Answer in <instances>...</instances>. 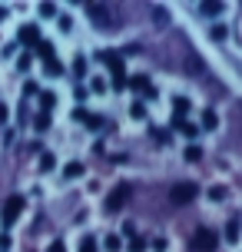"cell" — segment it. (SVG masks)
<instances>
[{
	"label": "cell",
	"mask_w": 242,
	"mask_h": 252,
	"mask_svg": "<svg viewBox=\"0 0 242 252\" xmlns=\"http://www.w3.org/2000/svg\"><path fill=\"white\" fill-rule=\"evenodd\" d=\"M33 53H37V57H40V60H43V63H47V60H53V57H57V53H53V43H50V40H40L37 47H33Z\"/></svg>",
	"instance_id": "2e32d148"
},
{
	"label": "cell",
	"mask_w": 242,
	"mask_h": 252,
	"mask_svg": "<svg viewBox=\"0 0 242 252\" xmlns=\"http://www.w3.org/2000/svg\"><path fill=\"white\" fill-rule=\"evenodd\" d=\"M37 13L43 17V20H53V17H60V10H57L53 3H40V7H37Z\"/></svg>",
	"instance_id": "603a6c76"
},
{
	"label": "cell",
	"mask_w": 242,
	"mask_h": 252,
	"mask_svg": "<svg viewBox=\"0 0 242 252\" xmlns=\"http://www.w3.org/2000/svg\"><path fill=\"white\" fill-rule=\"evenodd\" d=\"M199 129H219V113L216 110H203V116H199Z\"/></svg>",
	"instance_id": "7c38bea8"
},
{
	"label": "cell",
	"mask_w": 242,
	"mask_h": 252,
	"mask_svg": "<svg viewBox=\"0 0 242 252\" xmlns=\"http://www.w3.org/2000/svg\"><path fill=\"white\" fill-rule=\"evenodd\" d=\"M222 239L229 242V246H236V242L242 239V226H239V222H236V219H232L229 226H226V232H222Z\"/></svg>",
	"instance_id": "5bb4252c"
},
{
	"label": "cell",
	"mask_w": 242,
	"mask_h": 252,
	"mask_svg": "<svg viewBox=\"0 0 242 252\" xmlns=\"http://www.w3.org/2000/svg\"><path fill=\"white\" fill-rule=\"evenodd\" d=\"M73 120H77L80 126H87V129H100V116L96 113H90V110H73Z\"/></svg>",
	"instance_id": "9c48e42d"
},
{
	"label": "cell",
	"mask_w": 242,
	"mask_h": 252,
	"mask_svg": "<svg viewBox=\"0 0 242 252\" xmlns=\"http://www.w3.org/2000/svg\"><path fill=\"white\" fill-rule=\"evenodd\" d=\"M17 70H24V73H27V70H30V53H24V57L17 60Z\"/></svg>",
	"instance_id": "d590c367"
},
{
	"label": "cell",
	"mask_w": 242,
	"mask_h": 252,
	"mask_svg": "<svg viewBox=\"0 0 242 252\" xmlns=\"http://www.w3.org/2000/svg\"><path fill=\"white\" fill-rule=\"evenodd\" d=\"M209 37L216 40V43L229 40V27H226V24H212V27H209Z\"/></svg>",
	"instance_id": "d6986e66"
},
{
	"label": "cell",
	"mask_w": 242,
	"mask_h": 252,
	"mask_svg": "<svg viewBox=\"0 0 242 252\" xmlns=\"http://www.w3.org/2000/svg\"><path fill=\"white\" fill-rule=\"evenodd\" d=\"M150 249L153 252H169V239H166V236H156V239L150 242Z\"/></svg>",
	"instance_id": "d4e9b609"
},
{
	"label": "cell",
	"mask_w": 242,
	"mask_h": 252,
	"mask_svg": "<svg viewBox=\"0 0 242 252\" xmlns=\"http://www.w3.org/2000/svg\"><path fill=\"white\" fill-rule=\"evenodd\" d=\"M40 40H43V37H40V27L37 24H24L20 30H17V43H20L24 50H33Z\"/></svg>",
	"instance_id": "8992f818"
},
{
	"label": "cell",
	"mask_w": 242,
	"mask_h": 252,
	"mask_svg": "<svg viewBox=\"0 0 242 252\" xmlns=\"http://www.w3.org/2000/svg\"><path fill=\"white\" fill-rule=\"evenodd\" d=\"M103 63H106V70L113 76V90L123 93L126 90V63H123V57H116L113 50H103Z\"/></svg>",
	"instance_id": "6da1fadb"
},
{
	"label": "cell",
	"mask_w": 242,
	"mask_h": 252,
	"mask_svg": "<svg viewBox=\"0 0 242 252\" xmlns=\"http://www.w3.org/2000/svg\"><path fill=\"white\" fill-rule=\"evenodd\" d=\"M10 246H13V239L7 236V232H0V249H7V252H10Z\"/></svg>",
	"instance_id": "8d00e7d4"
},
{
	"label": "cell",
	"mask_w": 242,
	"mask_h": 252,
	"mask_svg": "<svg viewBox=\"0 0 242 252\" xmlns=\"http://www.w3.org/2000/svg\"><path fill=\"white\" fill-rule=\"evenodd\" d=\"M126 87H133L136 93L143 90V93H146V100H153V96H156V90H153V83H150V76H146V73H136V76H129V80H126Z\"/></svg>",
	"instance_id": "ba28073f"
},
{
	"label": "cell",
	"mask_w": 242,
	"mask_h": 252,
	"mask_svg": "<svg viewBox=\"0 0 242 252\" xmlns=\"http://www.w3.org/2000/svg\"><path fill=\"white\" fill-rule=\"evenodd\" d=\"M13 53H17V43H10V47H3V50H0V57L7 60V57H13Z\"/></svg>",
	"instance_id": "ab89813d"
},
{
	"label": "cell",
	"mask_w": 242,
	"mask_h": 252,
	"mask_svg": "<svg viewBox=\"0 0 242 252\" xmlns=\"http://www.w3.org/2000/svg\"><path fill=\"white\" fill-rule=\"evenodd\" d=\"M173 129H176V133H182L186 139H196V136H199V123H192V120H186V116H173Z\"/></svg>",
	"instance_id": "52a82bcc"
},
{
	"label": "cell",
	"mask_w": 242,
	"mask_h": 252,
	"mask_svg": "<svg viewBox=\"0 0 242 252\" xmlns=\"http://www.w3.org/2000/svg\"><path fill=\"white\" fill-rule=\"evenodd\" d=\"M73 96H77V103H83V100L90 96V90H87V87H77V93H73Z\"/></svg>",
	"instance_id": "f35d334b"
},
{
	"label": "cell",
	"mask_w": 242,
	"mask_h": 252,
	"mask_svg": "<svg viewBox=\"0 0 242 252\" xmlns=\"http://www.w3.org/2000/svg\"><path fill=\"white\" fill-rule=\"evenodd\" d=\"M47 252H66V246H63V239H53L50 246H47Z\"/></svg>",
	"instance_id": "e575fe53"
},
{
	"label": "cell",
	"mask_w": 242,
	"mask_h": 252,
	"mask_svg": "<svg viewBox=\"0 0 242 252\" xmlns=\"http://www.w3.org/2000/svg\"><path fill=\"white\" fill-rule=\"evenodd\" d=\"M43 73H47V76H60V73H63V63H60L57 57H53V60H47V63H43Z\"/></svg>",
	"instance_id": "7402d4cb"
},
{
	"label": "cell",
	"mask_w": 242,
	"mask_h": 252,
	"mask_svg": "<svg viewBox=\"0 0 242 252\" xmlns=\"http://www.w3.org/2000/svg\"><path fill=\"white\" fill-rule=\"evenodd\" d=\"M57 27H60L63 33H70V30H73V20H70L66 13H60V17H57Z\"/></svg>",
	"instance_id": "4dcf8cb0"
},
{
	"label": "cell",
	"mask_w": 242,
	"mask_h": 252,
	"mask_svg": "<svg viewBox=\"0 0 242 252\" xmlns=\"http://www.w3.org/2000/svg\"><path fill=\"white\" fill-rule=\"evenodd\" d=\"M123 236L126 239H136V222H123Z\"/></svg>",
	"instance_id": "836d02e7"
},
{
	"label": "cell",
	"mask_w": 242,
	"mask_h": 252,
	"mask_svg": "<svg viewBox=\"0 0 242 252\" xmlns=\"http://www.w3.org/2000/svg\"><path fill=\"white\" fill-rule=\"evenodd\" d=\"M103 249H106V252H123V239H120V236H113V232H110V236H106V239H103Z\"/></svg>",
	"instance_id": "44dd1931"
},
{
	"label": "cell",
	"mask_w": 242,
	"mask_h": 252,
	"mask_svg": "<svg viewBox=\"0 0 242 252\" xmlns=\"http://www.w3.org/2000/svg\"><path fill=\"white\" fill-rule=\"evenodd\" d=\"M129 116H133V120H150V110H146V103H140V100H133L129 103Z\"/></svg>",
	"instance_id": "e0dca14e"
},
{
	"label": "cell",
	"mask_w": 242,
	"mask_h": 252,
	"mask_svg": "<svg viewBox=\"0 0 242 252\" xmlns=\"http://www.w3.org/2000/svg\"><path fill=\"white\" fill-rule=\"evenodd\" d=\"M126 252H150V246H146V239H129Z\"/></svg>",
	"instance_id": "83f0119b"
},
{
	"label": "cell",
	"mask_w": 242,
	"mask_h": 252,
	"mask_svg": "<svg viewBox=\"0 0 242 252\" xmlns=\"http://www.w3.org/2000/svg\"><path fill=\"white\" fill-rule=\"evenodd\" d=\"M196 196H199L196 183H176V186L169 189V202L173 206H189V202H196Z\"/></svg>",
	"instance_id": "277c9868"
},
{
	"label": "cell",
	"mask_w": 242,
	"mask_h": 252,
	"mask_svg": "<svg viewBox=\"0 0 242 252\" xmlns=\"http://www.w3.org/2000/svg\"><path fill=\"white\" fill-rule=\"evenodd\" d=\"M60 176H63V179H70V183H73V179L87 176V166L80 163V159H70V163H66L63 169H60Z\"/></svg>",
	"instance_id": "30bf717a"
},
{
	"label": "cell",
	"mask_w": 242,
	"mask_h": 252,
	"mask_svg": "<svg viewBox=\"0 0 242 252\" xmlns=\"http://www.w3.org/2000/svg\"><path fill=\"white\" fill-rule=\"evenodd\" d=\"M40 113H50L53 106H57V93H53V90H40Z\"/></svg>",
	"instance_id": "8fae6325"
},
{
	"label": "cell",
	"mask_w": 242,
	"mask_h": 252,
	"mask_svg": "<svg viewBox=\"0 0 242 252\" xmlns=\"http://www.w3.org/2000/svg\"><path fill=\"white\" fill-rule=\"evenodd\" d=\"M24 209H27V199H24V196H10V199L0 206V222H3V226H13V222L24 216Z\"/></svg>",
	"instance_id": "3957f363"
},
{
	"label": "cell",
	"mask_w": 242,
	"mask_h": 252,
	"mask_svg": "<svg viewBox=\"0 0 242 252\" xmlns=\"http://www.w3.org/2000/svg\"><path fill=\"white\" fill-rule=\"evenodd\" d=\"M7 17H10V10H7V7H0V24H3Z\"/></svg>",
	"instance_id": "60d3db41"
},
{
	"label": "cell",
	"mask_w": 242,
	"mask_h": 252,
	"mask_svg": "<svg viewBox=\"0 0 242 252\" xmlns=\"http://www.w3.org/2000/svg\"><path fill=\"white\" fill-rule=\"evenodd\" d=\"M189 249L192 252H216L219 249V232H216V229H196V232H192Z\"/></svg>",
	"instance_id": "7a4b0ae2"
},
{
	"label": "cell",
	"mask_w": 242,
	"mask_h": 252,
	"mask_svg": "<svg viewBox=\"0 0 242 252\" xmlns=\"http://www.w3.org/2000/svg\"><path fill=\"white\" fill-rule=\"evenodd\" d=\"M80 252H96V239L93 236H83L80 239Z\"/></svg>",
	"instance_id": "f546056e"
},
{
	"label": "cell",
	"mask_w": 242,
	"mask_h": 252,
	"mask_svg": "<svg viewBox=\"0 0 242 252\" xmlns=\"http://www.w3.org/2000/svg\"><path fill=\"white\" fill-rule=\"evenodd\" d=\"M7 120H10V106H7V103H0V123H7Z\"/></svg>",
	"instance_id": "74e56055"
},
{
	"label": "cell",
	"mask_w": 242,
	"mask_h": 252,
	"mask_svg": "<svg viewBox=\"0 0 242 252\" xmlns=\"http://www.w3.org/2000/svg\"><path fill=\"white\" fill-rule=\"evenodd\" d=\"M182 159H186V163H199V159H203V146H196V143H189V146L182 150Z\"/></svg>",
	"instance_id": "ac0fdd59"
},
{
	"label": "cell",
	"mask_w": 242,
	"mask_h": 252,
	"mask_svg": "<svg viewBox=\"0 0 242 252\" xmlns=\"http://www.w3.org/2000/svg\"><path fill=\"white\" fill-rule=\"evenodd\" d=\"M199 10H203L206 17H216V13H222L226 7H222V3H199Z\"/></svg>",
	"instance_id": "484cf974"
},
{
	"label": "cell",
	"mask_w": 242,
	"mask_h": 252,
	"mask_svg": "<svg viewBox=\"0 0 242 252\" xmlns=\"http://www.w3.org/2000/svg\"><path fill=\"white\" fill-rule=\"evenodd\" d=\"M87 13H93V20H106V7L100 3H87Z\"/></svg>",
	"instance_id": "4316f807"
},
{
	"label": "cell",
	"mask_w": 242,
	"mask_h": 252,
	"mask_svg": "<svg viewBox=\"0 0 242 252\" xmlns=\"http://www.w3.org/2000/svg\"><path fill=\"white\" fill-rule=\"evenodd\" d=\"M24 96H27V100H30V96H40V87H37V83H30V80H27V83H24Z\"/></svg>",
	"instance_id": "1f68e13d"
},
{
	"label": "cell",
	"mask_w": 242,
	"mask_h": 252,
	"mask_svg": "<svg viewBox=\"0 0 242 252\" xmlns=\"http://www.w3.org/2000/svg\"><path fill=\"white\" fill-rule=\"evenodd\" d=\"M73 73H77L80 80H83V76H87V60H83V53H80L77 60H73Z\"/></svg>",
	"instance_id": "f1b7e54d"
},
{
	"label": "cell",
	"mask_w": 242,
	"mask_h": 252,
	"mask_svg": "<svg viewBox=\"0 0 242 252\" xmlns=\"http://www.w3.org/2000/svg\"><path fill=\"white\" fill-rule=\"evenodd\" d=\"M189 110H192L189 96H182V93H179V96H173V116H186Z\"/></svg>",
	"instance_id": "4fadbf2b"
},
{
	"label": "cell",
	"mask_w": 242,
	"mask_h": 252,
	"mask_svg": "<svg viewBox=\"0 0 242 252\" xmlns=\"http://www.w3.org/2000/svg\"><path fill=\"white\" fill-rule=\"evenodd\" d=\"M129 192H133V189H129V183H120V186H116L113 192L106 196V213H120V209L126 206Z\"/></svg>",
	"instance_id": "5b68a950"
},
{
	"label": "cell",
	"mask_w": 242,
	"mask_h": 252,
	"mask_svg": "<svg viewBox=\"0 0 242 252\" xmlns=\"http://www.w3.org/2000/svg\"><path fill=\"white\" fill-rule=\"evenodd\" d=\"M37 166H40V173H50V169H57V156H53L50 150H43L40 159H37Z\"/></svg>",
	"instance_id": "9a60e30c"
},
{
	"label": "cell",
	"mask_w": 242,
	"mask_h": 252,
	"mask_svg": "<svg viewBox=\"0 0 242 252\" xmlns=\"http://www.w3.org/2000/svg\"><path fill=\"white\" fill-rule=\"evenodd\" d=\"M206 196H209V202H222L226 196H229V189L222 186V183H216V186H209V192H206Z\"/></svg>",
	"instance_id": "ffe728a7"
},
{
	"label": "cell",
	"mask_w": 242,
	"mask_h": 252,
	"mask_svg": "<svg viewBox=\"0 0 242 252\" xmlns=\"http://www.w3.org/2000/svg\"><path fill=\"white\" fill-rule=\"evenodd\" d=\"M33 126H37V133H47L50 129V113H37L33 116Z\"/></svg>",
	"instance_id": "cb8c5ba5"
},
{
	"label": "cell",
	"mask_w": 242,
	"mask_h": 252,
	"mask_svg": "<svg viewBox=\"0 0 242 252\" xmlns=\"http://www.w3.org/2000/svg\"><path fill=\"white\" fill-rule=\"evenodd\" d=\"M87 90H93V93H103V90H106V83H103L100 76H93V80H90V87Z\"/></svg>",
	"instance_id": "d6a6232c"
}]
</instances>
